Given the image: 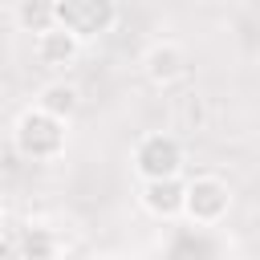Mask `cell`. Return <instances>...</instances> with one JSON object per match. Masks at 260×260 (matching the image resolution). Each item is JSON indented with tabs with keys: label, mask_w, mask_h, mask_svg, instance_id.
<instances>
[{
	"label": "cell",
	"mask_w": 260,
	"mask_h": 260,
	"mask_svg": "<svg viewBox=\"0 0 260 260\" xmlns=\"http://www.w3.org/2000/svg\"><path fill=\"white\" fill-rule=\"evenodd\" d=\"M232 211V191L219 175H195L183 187V219H191L195 228H215L223 223Z\"/></svg>",
	"instance_id": "2"
},
{
	"label": "cell",
	"mask_w": 260,
	"mask_h": 260,
	"mask_svg": "<svg viewBox=\"0 0 260 260\" xmlns=\"http://www.w3.org/2000/svg\"><path fill=\"white\" fill-rule=\"evenodd\" d=\"M32 57L45 65V69H69L77 57H81V41L61 28V24H49L45 32L32 37Z\"/></svg>",
	"instance_id": "6"
},
{
	"label": "cell",
	"mask_w": 260,
	"mask_h": 260,
	"mask_svg": "<svg viewBox=\"0 0 260 260\" xmlns=\"http://www.w3.org/2000/svg\"><path fill=\"white\" fill-rule=\"evenodd\" d=\"M69 146V122L28 106L12 122V150L28 162H57Z\"/></svg>",
	"instance_id": "1"
},
{
	"label": "cell",
	"mask_w": 260,
	"mask_h": 260,
	"mask_svg": "<svg viewBox=\"0 0 260 260\" xmlns=\"http://www.w3.org/2000/svg\"><path fill=\"white\" fill-rule=\"evenodd\" d=\"M57 248H61V240H57L45 223L24 228V236H20V260H53Z\"/></svg>",
	"instance_id": "9"
},
{
	"label": "cell",
	"mask_w": 260,
	"mask_h": 260,
	"mask_svg": "<svg viewBox=\"0 0 260 260\" xmlns=\"http://www.w3.org/2000/svg\"><path fill=\"white\" fill-rule=\"evenodd\" d=\"M32 106L45 110V114H53V118H61V122H69V118L77 114V106H81V89H77L73 81L57 77V81H45V85L37 89V102H32Z\"/></svg>",
	"instance_id": "8"
},
{
	"label": "cell",
	"mask_w": 260,
	"mask_h": 260,
	"mask_svg": "<svg viewBox=\"0 0 260 260\" xmlns=\"http://www.w3.org/2000/svg\"><path fill=\"white\" fill-rule=\"evenodd\" d=\"M89 260H118V256H89Z\"/></svg>",
	"instance_id": "11"
},
{
	"label": "cell",
	"mask_w": 260,
	"mask_h": 260,
	"mask_svg": "<svg viewBox=\"0 0 260 260\" xmlns=\"http://www.w3.org/2000/svg\"><path fill=\"white\" fill-rule=\"evenodd\" d=\"M183 187L187 183L179 175H171V179H142L138 203L154 219H183Z\"/></svg>",
	"instance_id": "5"
},
{
	"label": "cell",
	"mask_w": 260,
	"mask_h": 260,
	"mask_svg": "<svg viewBox=\"0 0 260 260\" xmlns=\"http://www.w3.org/2000/svg\"><path fill=\"white\" fill-rule=\"evenodd\" d=\"M12 16H16V24H20L24 32H32V37L45 32L49 24H57V20H53V0H16V12H12Z\"/></svg>",
	"instance_id": "10"
},
{
	"label": "cell",
	"mask_w": 260,
	"mask_h": 260,
	"mask_svg": "<svg viewBox=\"0 0 260 260\" xmlns=\"http://www.w3.org/2000/svg\"><path fill=\"white\" fill-rule=\"evenodd\" d=\"M53 20L85 45L118 24V0H53Z\"/></svg>",
	"instance_id": "3"
},
{
	"label": "cell",
	"mask_w": 260,
	"mask_h": 260,
	"mask_svg": "<svg viewBox=\"0 0 260 260\" xmlns=\"http://www.w3.org/2000/svg\"><path fill=\"white\" fill-rule=\"evenodd\" d=\"M134 175L138 179H171L183 171V142L167 130H150L134 142Z\"/></svg>",
	"instance_id": "4"
},
{
	"label": "cell",
	"mask_w": 260,
	"mask_h": 260,
	"mask_svg": "<svg viewBox=\"0 0 260 260\" xmlns=\"http://www.w3.org/2000/svg\"><path fill=\"white\" fill-rule=\"evenodd\" d=\"M142 73H146V81H154V85L179 81V77L187 73V49H183L179 41H154V45L146 49V57H142Z\"/></svg>",
	"instance_id": "7"
},
{
	"label": "cell",
	"mask_w": 260,
	"mask_h": 260,
	"mask_svg": "<svg viewBox=\"0 0 260 260\" xmlns=\"http://www.w3.org/2000/svg\"><path fill=\"white\" fill-rule=\"evenodd\" d=\"M167 260H179V256H167Z\"/></svg>",
	"instance_id": "12"
}]
</instances>
